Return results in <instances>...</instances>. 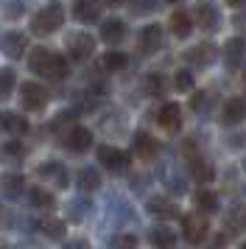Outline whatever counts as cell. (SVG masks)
I'll return each mask as SVG.
<instances>
[{
    "instance_id": "cell-33",
    "label": "cell",
    "mask_w": 246,
    "mask_h": 249,
    "mask_svg": "<svg viewBox=\"0 0 246 249\" xmlns=\"http://www.w3.org/2000/svg\"><path fill=\"white\" fill-rule=\"evenodd\" d=\"M112 249H137V238L132 232H121L112 238Z\"/></svg>"
},
{
    "instance_id": "cell-31",
    "label": "cell",
    "mask_w": 246,
    "mask_h": 249,
    "mask_svg": "<svg viewBox=\"0 0 246 249\" xmlns=\"http://www.w3.org/2000/svg\"><path fill=\"white\" fill-rule=\"evenodd\" d=\"M14 84H17L14 70H11V68H0V98H6V95L14 90Z\"/></svg>"
},
{
    "instance_id": "cell-8",
    "label": "cell",
    "mask_w": 246,
    "mask_h": 249,
    "mask_svg": "<svg viewBox=\"0 0 246 249\" xmlns=\"http://www.w3.org/2000/svg\"><path fill=\"white\" fill-rule=\"evenodd\" d=\"M25 45H28V39L20 31H6V34L0 36V51L9 59H20L25 53Z\"/></svg>"
},
{
    "instance_id": "cell-34",
    "label": "cell",
    "mask_w": 246,
    "mask_h": 249,
    "mask_svg": "<svg viewBox=\"0 0 246 249\" xmlns=\"http://www.w3.org/2000/svg\"><path fill=\"white\" fill-rule=\"evenodd\" d=\"M87 207H89L87 199H76V202H70V204H67V215H70L73 221H78L81 215L87 213Z\"/></svg>"
},
{
    "instance_id": "cell-10",
    "label": "cell",
    "mask_w": 246,
    "mask_h": 249,
    "mask_svg": "<svg viewBox=\"0 0 246 249\" xmlns=\"http://www.w3.org/2000/svg\"><path fill=\"white\" fill-rule=\"evenodd\" d=\"M157 124L162 126L165 132H179L182 129V109H179V104H165L157 112Z\"/></svg>"
},
{
    "instance_id": "cell-40",
    "label": "cell",
    "mask_w": 246,
    "mask_h": 249,
    "mask_svg": "<svg viewBox=\"0 0 246 249\" xmlns=\"http://www.w3.org/2000/svg\"><path fill=\"white\" fill-rule=\"evenodd\" d=\"M104 3H109V6H121V3H126V0H104Z\"/></svg>"
},
{
    "instance_id": "cell-41",
    "label": "cell",
    "mask_w": 246,
    "mask_h": 249,
    "mask_svg": "<svg viewBox=\"0 0 246 249\" xmlns=\"http://www.w3.org/2000/svg\"><path fill=\"white\" fill-rule=\"evenodd\" d=\"M168 3H179V0H168Z\"/></svg>"
},
{
    "instance_id": "cell-5",
    "label": "cell",
    "mask_w": 246,
    "mask_h": 249,
    "mask_svg": "<svg viewBox=\"0 0 246 249\" xmlns=\"http://www.w3.org/2000/svg\"><path fill=\"white\" fill-rule=\"evenodd\" d=\"M95 51V39L89 34H70L67 36V56L73 62H87Z\"/></svg>"
},
{
    "instance_id": "cell-2",
    "label": "cell",
    "mask_w": 246,
    "mask_h": 249,
    "mask_svg": "<svg viewBox=\"0 0 246 249\" xmlns=\"http://www.w3.org/2000/svg\"><path fill=\"white\" fill-rule=\"evenodd\" d=\"M62 23H65V9L59 3H48L45 9H39L31 17V31L36 36H48V34H53V31H59Z\"/></svg>"
},
{
    "instance_id": "cell-17",
    "label": "cell",
    "mask_w": 246,
    "mask_h": 249,
    "mask_svg": "<svg viewBox=\"0 0 246 249\" xmlns=\"http://www.w3.org/2000/svg\"><path fill=\"white\" fill-rule=\"evenodd\" d=\"M185 59H188V62H193L196 68H207V65H212V62H215V45H210V42H201V45L190 48L188 53H185Z\"/></svg>"
},
{
    "instance_id": "cell-11",
    "label": "cell",
    "mask_w": 246,
    "mask_h": 249,
    "mask_svg": "<svg viewBox=\"0 0 246 249\" xmlns=\"http://www.w3.org/2000/svg\"><path fill=\"white\" fill-rule=\"evenodd\" d=\"M101 0H76V6H73V17H76L78 23H98L101 17Z\"/></svg>"
},
{
    "instance_id": "cell-28",
    "label": "cell",
    "mask_w": 246,
    "mask_h": 249,
    "mask_svg": "<svg viewBox=\"0 0 246 249\" xmlns=\"http://www.w3.org/2000/svg\"><path fill=\"white\" fill-rule=\"evenodd\" d=\"M39 230H42L48 238H53V241H62V238H65V232H67L65 221H59V218H45Z\"/></svg>"
},
{
    "instance_id": "cell-14",
    "label": "cell",
    "mask_w": 246,
    "mask_h": 249,
    "mask_svg": "<svg viewBox=\"0 0 246 249\" xmlns=\"http://www.w3.org/2000/svg\"><path fill=\"white\" fill-rule=\"evenodd\" d=\"M246 56V39L244 36H235V39H227V48H224V65L227 68H238Z\"/></svg>"
},
{
    "instance_id": "cell-35",
    "label": "cell",
    "mask_w": 246,
    "mask_h": 249,
    "mask_svg": "<svg viewBox=\"0 0 246 249\" xmlns=\"http://www.w3.org/2000/svg\"><path fill=\"white\" fill-rule=\"evenodd\" d=\"M145 84H148V92H151V95H157V92H162V76H148V79H145Z\"/></svg>"
},
{
    "instance_id": "cell-16",
    "label": "cell",
    "mask_w": 246,
    "mask_h": 249,
    "mask_svg": "<svg viewBox=\"0 0 246 249\" xmlns=\"http://www.w3.org/2000/svg\"><path fill=\"white\" fill-rule=\"evenodd\" d=\"M162 45V28L159 25H145L143 31H140V51L143 53H157Z\"/></svg>"
},
{
    "instance_id": "cell-19",
    "label": "cell",
    "mask_w": 246,
    "mask_h": 249,
    "mask_svg": "<svg viewBox=\"0 0 246 249\" xmlns=\"http://www.w3.org/2000/svg\"><path fill=\"white\" fill-rule=\"evenodd\" d=\"M148 241H151V247H157V249H174L176 247V232L168 230L165 224H159V227H151Z\"/></svg>"
},
{
    "instance_id": "cell-26",
    "label": "cell",
    "mask_w": 246,
    "mask_h": 249,
    "mask_svg": "<svg viewBox=\"0 0 246 249\" xmlns=\"http://www.w3.org/2000/svg\"><path fill=\"white\" fill-rule=\"evenodd\" d=\"M193 204H196L199 210H204V213H215V210H218V196L212 191H204V188H201V191L193 193Z\"/></svg>"
},
{
    "instance_id": "cell-36",
    "label": "cell",
    "mask_w": 246,
    "mask_h": 249,
    "mask_svg": "<svg viewBox=\"0 0 246 249\" xmlns=\"http://www.w3.org/2000/svg\"><path fill=\"white\" fill-rule=\"evenodd\" d=\"M3 154H9V160H20L22 157V146L20 143H6V146H3Z\"/></svg>"
},
{
    "instance_id": "cell-27",
    "label": "cell",
    "mask_w": 246,
    "mask_h": 249,
    "mask_svg": "<svg viewBox=\"0 0 246 249\" xmlns=\"http://www.w3.org/2000/svg\"><path fill=\"white\" fill-rule=\"evenodd\" d=\"M78 188H81L84 193L98 191L101 188V174L95 168H81L78 171Z\"/></svg>"
},
{
    "instance_id": "cell-7",
    "label": "cell",
    "mask_w": 246,
    "mask_h": 249,
    "mask_svg": "<svg viewBox=\"0 0 246 249\" xmlns=\"http://www.w3.org/2000/svg\"><path fill=\"white\" fill-rule=\"evenodd\" d=\"M98 160H101V165H106L109 171H126L129 162H132V157L126 151H121V148H115V146H101Z\"/></svg>"
},
{
    "instance_id": "cell-22",
    "label": "cell",
    "mask_w": 246,
    "mask_h": 249,
    "mask_svg": "<svg viewBox=\"0 0 246 249\" xmlns=\"http://www.w3.org/2000/svg\"><path fill=\"white\" fill-rule=\"evenodd\" d=\"M171 31H174V36H179V39L190 36V31H193V14H188V12L171 14Z\"/></svg>"
},
{
    "instance_id": "cell-37",
    "label": "cell",
    "mask_w": 246,
    "mask_h": 249,
    "mask_svg": "<svg viewBox=\"0 0 246 249\" xmlns=\"http://www.w3.org/2000/svg\"><path fill=\"white\" fill-rule=\"evenodd\" d=\"M62 249H89V247H87V241H84V238H73V241H67Z\"/></svg>"
},
{
    "instance_id": "cell-38",
    "label": "cell",
    "mask_w": 246,
    "mask_h": 249,
    "mask_svg": "<svg viewBox=\"0 0 246 249\" xmlns=\"http://www.w3.org/2000/svg\"><path fill=\"white\" fill-rule=\"evenodd\" d=\"M204 101H207V95H204V92H196L190 104H193V109H196V112H201V104H204Z\"/></svg>"
},
{
    "instance_id": "cell-44",
    "label": "cell",
    "mask_w": 246,
    "mask_h": 249,
    "mask_svg": "<svg viewBox=\"0 0 246 249\" xmlns=\"http://www.w3.org/2000/svg\"><path fill=\"white\" fill-rule=\"evenodd\" d=\"M241 249H246V241H244V247H241Z\"/></svg>"
},
{
    "instance_id": "cell-3",
    "label": "cell",
    "mask_w": 246,
    "mask_h": 249,
    "mask_svg": "<svg viewBox=\"0 0 246 249\" xmlns=\"http://www.w3.org/2000/svg\"><path fill=\"white\" fill-rule=\"evenodd\" d=\"M20 104L28 112H39L45 104H48V90L36 81H25L20 87Z\"/></svg>"
},
{
    "instance_id": "cell-1",
    "label": "cell",
    "mask_w": 246,
    "mask_h": 249,
    "mask_svg": "<svg viewBox=\"0 0 246 249\" xmlns=\"http://www.w3.org/2000/svg\"><path fill=\"white\" fill-rule=\"evenodd\" d=\"M28 68L34 73H39L45 79H65L67 76V59L56 51H48V48H34L31 56H28Z\"/></svg>"
},
{
    "instance_id": "cell-18",
    "label": "cell",
    "mask_w": 246,
    "mask_h": 249,
    "mask_svg": "<svg viewBox=\"0 0 246 249\" xmlns=\"http://www.w3.org/2000/svg\"><path fill=\"white\" fill-rule=\"evenodd\" d=\"M193 14H196V23H199L204 31H215V28H218V12H215V6H212L210 0L199 3Z\"/></svg>"
},
{
    "instance_id": "cell-24",
    "label": "cell",
    "mask_w": 246,
    "mask_h": 249,
    "mask_svg": "<svg viewBox=\"0 0 246 249\" xmlns=\"http://www.w3.org/2000/svg\"><path fill=\"white\" fill-rule=\"evenodd\" d=\"M36 174H39L42 179H56L59 188H67V171L62 168L59 162H42V165L36 168Z\"/></svg>"
},
{
    "instance_id": "cell-23",
    "label": "cell",
    "mask_w": 246,
    "mask_h": 249,
    "mask_svg": "<svg viewBox=\"0 0 246 249\" xmlns=\"http://www.w3.org/2000/svg\"><path fill=\"white\" fill-rule=\"evenodd\" d=\"M0 126H3L9 135H25V132H28V121L17 112H3L0 115Z\"/></svg>"
},
{
    "instance_id": "cell-6",
    "label": "cell",
    "mask_w": 246,
    "mask_h": 249,
    "mask_svg": "<svg viewBox=\"0 0 246 249\" xmlns=\"http://www.w3.org/2000/svg\"><path fill=\"white\" fill-rule=\"evenodd\" d=\"M182 232H185V238H188L190 244H201L207 238V221H204V215L185 213L182 215Z\"/></svg>"
},
{
    "instance_id": "cell-43",
    "label": "cell",
    "mask_w": 246,
    "mask_h": 249,
    "mask_svg": "<svg viewBox=\"0 0 246 249\" xmlns=\"http://www.w3.org/2000/svg\"><path fill=\"white\" fill-rule=\"evenodd\" d=\"M244 171H246V160H244Z\"/></svg>"
},
{
    "instance_id": "cell-30",
    "label": "cell",
    "mask_w": 246,
    "mask_h": 249,
    "mask_svg": "<svg viewBox=\"0 0 246 249\" xmlns=\"http://www.w3.org/2000/svg\"><path fill=\"white\" fill-rule=\"evenodd\" d=\"M28 199H31L34 207H48V210L56 204L53 193H48L45 188H31V191H28Z\"/></svg>"
},
{
    "instance_id": "cell-29",
    "label": "cell",
    "mask_w": 246,
    "mask_h": 249,
    "mask_svg": "<svg viewBox=\"0 0 246 249\" xmlns=\"http://www.w3.org/2000/svg\"><path fill=\"white\" fill-rule=\"evenodd\" d=\"M101 65H104V70H123L129 65V56L121 53V51H109V53H104Z\"/></svg>"
},
{
    "instance_id": "cell-13",
    "label": "cell",
    "mask_w": 246,
    "mask_h": 249,
    "mask_svg": "<svg viewBox=\"0 0 246 249\" xmlns=\"http://www.w3.org/2000/svg\"><path fill=\"white\" fill-rule=\"evenodd\" d=\"M244 118H246V101L244 98H229V101L221 107V124L235 126V124H241Z\"/></svg>"
},
{
    "instance_id": "cell-4",
    "label": "cell",
    "mask_w": 246,
    "mask_h": 249,
    "mask_svg": "<svg viewBox=\"0 0 246 249\" xmlns=\"http://www.w3.org/2000/svg\"><path fill=\"white\" fill-rule=\"evenodd\" d=\"M132 218H134V210L123 196H109L106 199V224L121 227V224H129Z\"/></svg>"
},
{
    "instance_id": "cell-20",
    "label": "cell",
    "mask_w": 246,
    "mask_h": 249,
    "mask_svg": "<svg viewBox=\"0 0 246 249\" xmlns=\"http://www.w3.org/2000/svg\"><path fill=\"white\" fill-rule=\"evenodd\" d=\"M123 36H126V23L123 20H106V23L101 25V39L104 42H109V45H118V42H123Z\"/></svg>"
},
{
    "instance_id": "cell-25",
    "label": "cell",
    "mask_w": 246,
    "mask_h": 249,
    "mask_svg": "<svg viewBox=\"0 0 246 249\" xmlns=\"http://www.w3.org/2000/svg\"><path fill=\"white\" fill-rule=\"evenodd\" d=\"M22 193H25V177H20V174L3 177V196L6 199H20Z\"/></svg>"
},
{
    "instance_id": "cell-32",
    "label": "cell",
    "mask_w": 246,
    "mask_h": 249,
    "mask_svg": "<svg viewBox=\"0 0 246 249\" xmlns=\"http://www.w3.org/2000/svg\"><path fill=\"white\" fill-rule=\"evenodd\" d=\"M174 87H176L179 92H190L193 90V73H190V70H176V73H174Z\"/></svg>"
},
{
    "instance_id": "cell-9",
    "label": "cell",
    "mask_w": 246,
    "mask_h": 249,
    "mask_svg": "<svg viewBox=\"0 0 246 249\" xmlns=\"http://www.w3.org/2000/svg\"><path fill=\"white\" fill-rule=\"evenodd\" d=\"M65 146L70 148V151H76V154H84V151L92 146V132L84 129V126H73L65 137Z\"/></svg>"
},
{
    "instance_id": "cell-42",
    "label": "cell",
    "mask_w": 246,
    "mask_h": 249,
    "mask_svg": "<svg viewBox=\"0 0 246 249\" xmlns=\"http://www.w3.org/2000/svg\"><path fill=\"white\" fill-rule=\"evenodd\" d=\"M244 81H246V70H244Z\"/></svg>"
},
{
    "instance_id": "cell-12",
    "label": "cell",
    "mask_w": 246,
    "mask_h": 249,
    "mask_svg": "<svg viewBox=\"0 0 246 249\" xmlns=\"http://www.w3.org/2000/svg\"><path fill=\"white\" fill-rule=\"evenodd\" d=\"M132 148L140 160H154L157 154H159V143H157L151 135H145V132H137V135H134Z\"/></svg>"
},
{
    "instance_id": "cell-21",
    "label": "cell",
    "mask_w": 246,
    "mask_h": 249,
    "mask_svg": "<svg viewBox=\"0 0 246 249\" xmlns=\"http://www.w3.org/2000/svg\"><path fill=\"white\" fill-rule=\"evenodd\" d=\"M190 177L199 182V185H207V182L215 179V168H212L207 160H201V157H190Z\"/></svg>"
},
{
    "instance_id": "cell-15",
    "label": "cell",
    "mask_w": 246,
    "mask_h": 249,
    "mask_svg": "<svg viewBox=\"0 0 246 249\" xmlns=\"http://www.w3.org/2000/svg\"><path fill=\"white\" fill-rule=\"evenodd\" d=\"M148 213L154 215V218H159V221H171V218H179V207L174 202H168V199H148Z\"/></svg>"
},
{
    "instance_id": "cell-39",
    "label": "cell",
    "mask_w": 246,
    "mask_h": 249,
    "mask_svg": "<svg viewBox=\"0 0 246 249\" xmlns=\"http://www.w3.org/2000/svg\"><path fill=\"white\" fill-rule=\"evenodd\" d=\"M246 0H227V6H244Z\"/></svg>"
}]
</instances>
